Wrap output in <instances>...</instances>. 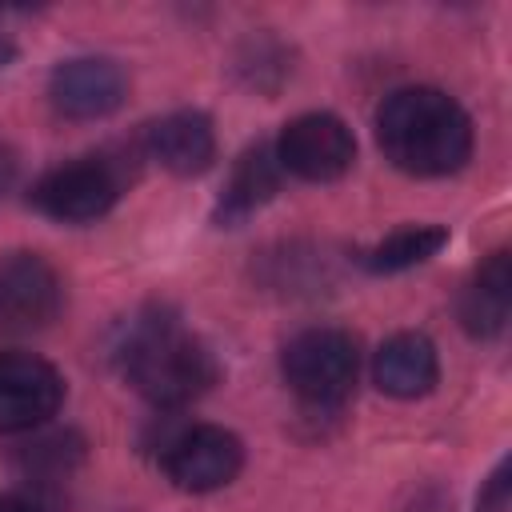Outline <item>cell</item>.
<instances>
[{
  "label": "cell",
  "instance_id": "cell-4",
  "mask_svg": "<svg viewBox=\"0 0 512 512\" xmlns=\"http://www.w3.org/2000/svg\"><path fill=\"white\" fill-rule=\"evenodd\" d=\"M128 156H112V152H96V156H84V160H72V164H60L52 172H44L36 184H32V204L48 216V220H60V224H88L96 216H104L124 184L132 180Z\"/></svg>",
  "mask_w": 512,
  "mask_h": 512
},
{
  "label": "cell",
  "instance_id": "cell-13",
  "mask_svg": "<svg viewBox=\"0 0 512 512\" xmlns=\"http://www.w3.org/2000/svg\"><path fill=\"white\" fill-rule=\"evenodd\" d=\"M280 176H284V168H280V160H276V148H268V144L248 148V152L236 160V168H232V176H228V184H224V192H220L216 220H220V224H240L244 216H252L256 208H264V204L276 196Z\"/></svg>",
  "mask_w": 512,
  "mask_h": 512
},
{
  "label": "cell",
  "instance_id": "cell-16",
  "mask_svg": "<svg viewBox=\"0 0 512 512\" xmlns=\"http://www.w3.org/2000/svg\"><path fill=\"white\" fill-rule=\"evenodd\" d=\"M0 512H64V496L56 484H20L12 492H0Z\"/></svg>",
  "mask_w": 512,
  "mask_h": 512
},
{
  "label": "cell",
  "instance_id": "cell-17",
  "mask_svg": "<svg viewBox=\"0 0 512 512\" xmlns=\"http://www.w3.org/2000/svg\"><path fill=\"white\" fill-rule=\"evenodd\" d=\"M508 484V460H500L476 496V512H508Z\"/></svg>",
  "mask_w": 512,
  "mask_h": 512
},
{
  "label": "cell",
  "instance_id": "cell-15",
  "mask_svg": "<svg viewBox=\"0 0 512 512\" xmlns=\"http://www.w3.org/2000/svg\"><path fill=\"white\" fill-rule=\"evenodd\" d=\"M84 444L68 432H56V436H40L32 440L28 448H20V468H24V480H36V484H56L76 460H80Z\"/></svg>",
  "mask_w": 512,
  "mask_h": 512
},
{
  "label": "cell",
  "instance_id": "cell-7",
  "mask_svg": "<svg viewBox=\"0 0 512 512\" xmlns=\"http://www.w3.org/2000/svg\"><path fill=\"white\" fill-rule=\"evenodd\" d=\"M244 468V444L220 424H192L164 444V472L184 492H216Z\"/></svg>",
  "mask_w": 512,
  "mask_h": 512
},
{
  "label": "cell",
  "instance_id": "cell-6",
  "mask_svg": "<svg viewBox=\"0 0 512 512\" xmlns=\"http://www.w3.org/2000/svg\"><path fill=\"white\" fill-rule=\"evenodd\" d=\"M276 160L284 172L312 180V184H328L340 180L352 160H356V140L352 128L332 116V112H304L292 124H284L280 140H276Z\"/></svg>",
  "mask_w": 512,
  "mask_h": 512
},
{
  "label": "cell",
  "instance_id": "cell-14",
  "mask_svg": "<svg viewBox=\"0 0 512 512\" xmlns=\"http://www.w3.org/2000/svg\"><path fill=\"white\" fill-rule=\"evenodd\" d=\"M444 244H448V228H440V224H404V228L388 232L376 248H368L364 264H368V272H404V268H416V264L432 260Z\"/></svg>",
  "mask_w": 512,
  "mask_h": 512
},
{
  "label": "cell",
  "instance_id": "cell-9",
  "mask_svg": "<svg viewBox=\"0 0 512 512\" xmlns=\"http://www.w3.org/2000/svg\"><path fill=\"white\" fill-rule=\"evenodd\" d=\"M128 96V76L108 56H76L52 68L48 100L68 120H100Z\"/></svg>",
  "mask_w": 512,
  "mask_h": 512
},
{
  "label": "cell",
  "instance_id": "cell-3",
  "mask_svg": "<svg viewBox=\"0 0 512 512\" xmlns=\"http://www.w3.org/2000/svg\"><path fill=\"white\" fill-rule=\"evenodd\" d=\"M280 372L288 388L312 408H336L352 396L360 376V348L344 328H304L284 344Z\"/></svg>",
  "mask_w": 512,
  "mask_h": 512
},
{
  "label": "cell",
  "instance_id": "cell-2",
  "mask_svg": "<svg viewBox=\"0 0 512 512\" xmlns=\"http://www.w3.org/2000/svg\"><path fill=\"white\" fill-rule=\"evenodd\" d=\"M116 356L128 384L156 408H184L200 400L220 376L208 344H200L176 320H164L156 312L132 320Z\"/></svg>",
  "mask_w": 512,
  "mask_h": 512
},
{
  "label": "cell",
  "instance_id": "cell-8",
  "mask_svg": "<svg viewBox=\"0 0 512 512\" xmlns=\"http://www.w3.org/2000/svg\"><path fill=\"white\" fill-rule=\"evenodd\" d=\"M64 376L32 352H0V432H36L56 416Z\"/></svg>",
  "mask_w": 512,
  "mask_h": 512
},
{
  "label": "cell",
  "instance_id": "cell-5",
  "mask_svg": "<svg viewBox=\"0 0 512 512\" xmlns=\"http://www.w3.org/2000/svg\"><path fill=\"white\" fill-rule=\"evenodd\" d=\"M64 308V284L56 268L36 252L0 256V332L32 336L48 328Z\"/></svg>",
  "mask_w": 512,
  "mask_h": 512
},
{
  "label": "cell",
  "instance_id": "cell-10",
  "mask_svg": "<svg viewBox=\"0 0 512 512\" xmlns=\"http://www.w3.org/2000/svg\"><path fill=\"white\" fill-rule=\"evenodd\" d=\"M372 380L384 396H396V400H416V396L432 392L440 380L436 344L424 332L388 336L372 356Z\"/></svg>",
  "mask_w": 512,
  "mask_h": 512
},
{
  "label": "cell",
  "instance_id": "cell-11",
  "mask_svg": "<svg viewBox=\"0 0 512 512\" xmlns=\"http://www.w3.org/2000/svg\"><path fill=\"white\" fill-rule=\"evenodd\" d=\"M144 148L152 160H160V168H168L176 176H196L216 156V132L204 112L180 108V112H168L148 124Z\"/></svg>",
  "mask_w": 512,
  "mask_h": 512
},
{
  "label": "cell",
  "instance_id": "cell-18",
  "mask_svg": "<svg viewBox=\"0 0 512 512\" xmlns=\"http://www.w3.org/2000/svg\"><path fill=\"white\" fill-rule=\"evenodd\" d=\"M16 168H20V164H16V152H12L8 144H0V196L16 184Z\"/></svg>",
  "mask_w": 512,
  "mask_h": 512
},
{
  "label": "cell",
  "instance_id": "cell-12",
  "mask_svg": "<svg viewBox=\"0 0 512 512\" xmlns=\"http://www.w3.org/2000/svg\"><path fill=\"white\" fill-rule=\"evenodd\" d=\"M508 312H512V264L508 252H492L460 296V320L472 336L492 340L504 332Z\"/></svg>",
  "mask_w": 512,
  "mask_h": 512
},
{
  "label": "cell",
  "instance_id": "cell-1",
  "mask_svg": "<svg viewBox=\"0 0 512 512\" xmlns=\"http://www.w3.org/2000/svg\"><path fill=\"white\" fill-rule=\"evenodd\" d=\"M384 156L408 176H448L472 156V120L440 88H396L376 112Z\"/></svg>",
  "mask_w": 512,
  "mask_h": 512
}]
</instances>
